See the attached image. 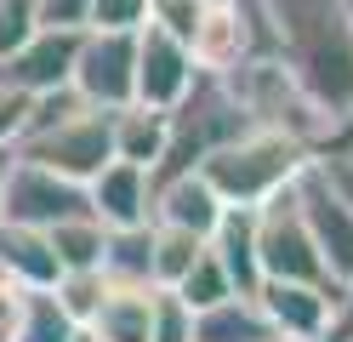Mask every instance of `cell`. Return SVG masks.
Listing matches in <instances>:
<instances>
[{"label":"cell","mask_w":353,"mask_h":342,"mask_svg":"<svg viewBox=\"0 0 353 342\" xmlns=\"http://www.w3.org/2000/svg\"><path fill=\"white\" fill-rule=\"evenodd\" d=\"M268 23V57L336 137L353 120V17L347 0H256ZM325 154V149H319Z\"/></svg>","instance_id":"6da1fadb"},{"label":"cell","mask_w":353,"mask_h":342,"mask_svg":"<svg viewBox=\"0 0 353 342\" xmlns=\"http://www.w3.org/2000/svg\"><path fill=\"white\" fill-rule=\"evenodd\" d=\"M245 131H256V126L245 120V108H239V97L228 91V80L223 75H194L183 103L165 114V154H160V166L148 171V189H160L171 177H188L205 154L228 149L234 137H245Z\"/></svg>","instance_id":"7a4b0ae2"},{"label":"cell","mask_w":353,"mask_h":342,"mask_svg":"<svg viewBox=\"0 0 353 342\" xmlns=\"http://www.w3.org/2000/svg\"><path fill=\"white\" fill-rule=\"evenodd\" d=\"M307 160L314 154L302 143H291V137H279V131H245V137H234L228 149L205 154L200 166H194V177H200L223 205H262L268 194L291 189Z\"/></svg>","instance_id":"3957f363"},{"label":"cell","mask_w":353,"mask_h":342,"mask_svg":"<svg viewBox=\"0 0 353 342\" xmlns=\"http://www.w3.org/2000/svg\"><path fill=\"white\" fill-rule=\"evenodd\" d=\"M12 154L29 160V166H40V171H52V177H63V182H80V189H85V182L114 160V149H108V114L80 103V108L63 114V120L29 131Z\"/></svg>","instance_id":"277c9868"},{"label":"cell","mask_w":353,"mask_h":342,"mask_svg":"<svg viewBox=\"0 0 353 342\" xmlns=\"http://www.w3.org/2000/svg\"><path fill=\"white\" fill-rule=\"evenodd\" d=\"M256 268H262V280H296V285L336 291L330 274H325V263H319V251H314L307 217L296 205V182L256 205Z\"/></svg>","instance_id":"5b68a950"},{"label":"cell","mask_w":353,"mask_h":342,"mask_svg":"<svg viewBox=\"0 0 353 342\" xmlns=\"http://www.w3.org/2000/svg\"><path fill=\"white\" fill-rule=\"evenodd\" d=\"M296 205L307 217V234H314V251L330 274V285H353V205L342 200L336 177L325 171V160H307L296 171Z\"/></svg>","instance_id":"8992f818"},{"label":"cell","mask_w":353,"mask_h":342,"mask_svg":"<svg viewBox=\"0 0 353 342\" xmlns=\"http://www.w3.org/2000/svg\"><path fill=\"white\" fill-rule=\"evenodd\" d=\"M74 217H92L80 182H63L52 171L29 166V160L6 154V171H0V222H23V228H57V222H74Z\"/></svg>","instance_id":"52a82bcc"},{"label":"cell","mask_w":353,"mask_h":342,"mask_svg":"<svg viewBox=\"0 0 353 342\" xmlns=\"http://www.w3.org/2000/svg\"><path fill=\"white\" fill-rule=\"evenodd\" d=\"M131 63H137V35H103V29H85L80 35V52H74V97L85 108H103L114 114L131 103Z\"/></svg>","instance_id":"ba28073f"},{"label":"cell","mask_w":353,"mask_h":342,"mask_svg":"<svg viewBox=\"0 0 353 342\" xmlns=\"http://www.w3.org/2000/svg\"><path fill=\"white\" fill-rule=\"evenodd\" d=\"M188 86H194L188 46L171 40L165 29H154V23H143L137 29V63H131V103H143L154 114H171Z\"/></svg>","instance_id":"9c48e42d"},{"label":"cell","mask_w":353,"mask_h":342,"mask_svg":"<svg viewBox=\"0 0 353 342\" xmlns=\"http://www.w3.org/2000/svg\"><path fill=\"white\" fill-rule=\"evenodd\" d=\"M85 29H34L17 52L0 63V80L17 86L23 97H46V91H63L74 75V52H80Z\"/></svg>","instance_id":"30bf717a"},{"label":"cell","mask_w":353,"mask_h":342,"mask_svg":"<svg viewBox=\"0 0 353 342\" xmlns=\"http://www.w3.org/2000/svg\"><path fill=\"white\" fill-rule=\"evenodd\" d=\"M330 296L325 285H296V280H262L256 285V308L274 325L279 342H319L330 325Z\"/></svg>","instance_id":"8fae6325"},{"label":"cell","mask_w":353,"mask_h":342,"mask_svg":"<svg viewBox=\"0 0 353 342\" xmlns=\"http://www.w3.org/2000/svg\"><path fill=\"white\" fill-rule=\"evenodd\" d=\"M85 205L103 228H143L148 222V205H154V189H148V171L125 166V160H108V166L85 182Z\"/></svg>","instance_id":"7c38bea8"},{"label":"cell","mask_w":353,"mask_h":342,"mask_svg":"<svg viewBox=\"0 0 353 342\" xmlns=\"http://www.w3.org/2000/svg\"><path fill=\"white\" fill-rule=\"evenodd\" d=\"M205 251L216 257V268L228 274L234 296H256V285H262V268H256V205H228V211L216 217Z\"/></svg>","instance_id":"4fadbf2b"},{"label":"cell","mask_w":353,"mask_h":342,"mask_svg":"<svg viewBox=\"0 0 353 342\" xmlns=\"http://www.w3.org/2000/svg\"><path fill=\"white\" fill-rule=\"evenodd\" d=\"M0 280L17 285V291H52V285L63 280L52 240L40 234V228L0 222Z\"/></svg>","instance_id":"5bb4252c"},{"label":"cell","mask_w":353,"mask_h":342,"mask_svg":"<svg viewBox=\"0 0 353 342\" xmlns=\"http://www.w3.org/2000/svg\"><path fill=\"white\" fill-rule=\"evenodd\" d=\"M223 211H228V205L188 171V177H171V182H160V189H154L148 222H165V228H183V234L211 240V228H216V217H223Z\"/></svg>","instance_id":"9a60e30c"},{"label":"cell","mask_w":353,"mask_h":342,"mask_svg":"<svg viewBox=\"0 0 353 342\" xmlns=\"http://www.w3.org/2000/svg\"><path fill=\"white\" fill-rule=\"evenodd\" d=\"M108 149H114V160H125V166L137 171H154L165 154V114H154L143 103H125L108 114Z\"/></svg>","instance_id":"2e32d148"},{"label":"cell","mask_w":353,"mask_h":342,"mask_svg":"<svg viewBox=\"0 0 353 342\" xmlns=\"http://www.w3.org/2000/svg\"><path fill=\"white\" fill-rule=\"evenodd\" d=\"M148 303H154V291L108 285L97 314L85 319V336L92 342H148Z\"/></svg>","instance_id":"e0dca14e"},{"label":"cell","mask_w":353,"mask_h":342,"mask_svg":"<svg viewBox=\"0 0 353 342\" xmlns=\"http://www.w3.org/2000/svg\"><path fill=\"white\" fill-rule=\"evenodd\" d=\"M194 342H279V336L262 319L256 296H228V303L194 314Z\"/></svg>","instance_id":"ac0fdd59"},{"label":"cell","mask_w":353,"mask_h":342,"mask_svg":"<svg viewBox=\"0 0 353 342\" xmlns=\"http://www.w3.org/2000/svg\"><path fill=\"white\" fill-rule=\"evenodd\" d=\"M148 240H154V222L143 228H103V280L108 285H137V291H154L148 280Z\"/></svg>","instance_id":"d6986e66"},{"label":"cell","mask_w":353,"mask_h":342,"mask_svg":"<svg viewBox=\"0 0 353 342\" xmlns=\"http://www.w3.org/2000/svg\"><path fill=\"white\" fill-rule=\"evenodd\" d=\"M200 251H205L200 234H183V228L154 222V240H148V280H154V291H176V280L200 263Z\"/></svg>","instance_id":"ffe728a7"},{"label":"cell","mask_w":353,"mask_h":342,"mask_svg":"<svg viewBox=\"0 0 353 342\" xmlns=\"http://www.w3.org/2000/svg\"><path fill=\"white\" fill-rule=\"evenodd\" d=\"M12 342H80V325L57 308L52 291H23V308H17Z\"/></svg>","instance_id":"44dd1931"},{"label":"cell","mask_w":353,"mask_h":342,"mask_svg":"<svg viewBox=\"0 0 353 342\" xmlns=\"http://www.w3.org/2000/svg\"><path fill=\"white\" fill-rule=\"evenodd\" d=\"M46 240H52V251H57V268H63V274L103 263V222H97V217L57 222V228H46Z\"/></svg>","instance_id":"7402d4cb"},{"label":"cell","mask_w":353,"mask_h":342,"mask_svg":"<svg viewBox=\"0 0 353 342\" xmlns=\"http://www.w3.org/2000/svg\"><path fill=\"white\" fill-rule=\"evenodd\" d=\"M176 296H183V308H188V314H205V308H216V303H228L234 285H228V274L216 268L211 251H200V263H194L183 280H176Z\"/></svg>","instance_id":"603a6c76"},{"label":"cell","mask_w":353,"mask_h":342,"mask_svg":"<svg viewBox=\"0 0 353 342\" xmlns=\"http://www.w3.org/2000/svg\"><path fill=\"white\" fill-rule=\"evenodd\" d=\"M103 291H108V280H103V268H74V274H63V280L52 285V296H57V308L74 319V325L85 331V319L97 314V303H103Z\"/></svg>","instance_id":"cb8c5ba5"},{"label":"cell","mask_w":353,"mask_h":342,"mask_svg":"<svg viewBox=\"0 0 353 342\" xmlns=\"http://www.w3.org/2000/svg\"><path fill=\"white\" fill-rule=\"evenodd\" d=\"M148 342H194V314L176 291H154L148 303Z\"/></svg>","instance_id":"d4e9b609"},{"label":"cell","mask_w":353,"mask_h":342,"mask_svg":"<svg viewBox=\"0 0 353 342\" xmlns=\"http://www.w3.org/2000/svg\"><path fill=\"white\" fill-rule=\"evenodd\" d=\"M148 23V0H92L85 12V29H103V35H137Z\"/></svg>","instance_id":"484cf974"},{"label":"cell","mask_w":353,"mask_h":342,"mask_svg":"<svg viewBox=\"0 0 353 342\" xmlns=\"http://www.w3.org/2000/svg\"><path fill=\"white\" fill-rule=\"evenodd\" d=\"M34 29H40L34 0H0V63H6V57H12Z\"/></svg>","instance_id":"4316f807"},{"label":"cell","mask_w":353,"mask_h":342,"mask_svg":"<svg viewBox=\"0 0 353 342\" xmlns=\"http://www.w3.org/2000/svg\"><path fill=\"white\" fill-rule=\"evenodd\" d=\"M23 120H29V97L17 86L0 80V154L17 149V137H23Z\"/></svg>","instance_id":"83f0119b"},{"label":"cell","mask_w":353,"mask_h":342,"mask_svg":"<svg viewBox=\"0 0 353 342\" xmlns=\"http://www.w3.org/2000/svg\"><path fill=\"white\" fill-rule=\"evenodd\" d=\"M34 12H40V29H85L92 0H34Z\"/></svg>","instance_id":"f1b7e54d"},{"label":"cell","mask_w":353,"mask_h":342,"mask_svg":"<svg viewBox=\"0 0 353 342\" xmlns=\"http://www.w3.org/2000/svg\"><path fill=\"white\" fill-rule=\"evenodd\" d=\"M319 342H353V285H342L330 296V325H325Z\"/></svg>","instance_id":"f546056e"},{"label":"cell","mask_w":353,"mask_h":342,"mask_svg":"<svg viewBox=\"0 0 353 342\" xmlns=\"http://www.w3.org/2000/svg\"><path fill=\"white\" fill-rule=\"evenodd\" d=\"M17 308H23V291L0 280V342H12V331H17Z\"/></svg>","instance_id":"4dcf8cb0"},{"label":"cell","mask_w":353,"mask_h":342,"mask_svg":"<svg viewBox=\"0 0 353 342\" xmlns=\"http://www.w3.org/2000/svg\"><path fill=\"white\" fill-rule=\"evenodd\" d=\"M319 160H342V166H353V120H347V126L325 143V154H319Z\"/></svg>","instance_id":"1f68e13d"},{"label":"cell","mask_w":353,"mask_h":342,"mask_svg":"<svg viewBox=\"0 0 353 342\" xmlns=\"http://www.w3.org/2000/svg\"><path fill=\"white\" fill-rule=\"evenodd\" d=\"M314 160H319V154H314ZM325 171L336 177V189H342V200L353 205V166H342V160H325Z\"/></svg>","instance_id":"d6a6232c"},{"label":"cell","mask_w":353,"mask_h":342,"mask_svg":"<svg viewBox=\"0 0 353 342\" xmlns=\"http://www.w3.org/2000/svg\"><path fill=\"white\" fill-rule=\"evenodd\" d=\"M0 171H6V154H0Z\"/></svg>","instance_id":"836d02e7"},{"label":"cell","mask_w":353,"mask_h":342,"mask_svg":"<svg viewBox=\"0 0 353 342\" xmlns=\"http://www.w3.org/2000/svg\"><path fill=\"white\" fill-rule=\"evenodd\" d=\"M80 342H92V336H85V331H80Z\"/></svg>","instance_id":"e575fe53"},{"label":"cell","mask_w":353,"mask_h":342,"mask_svg":"<svg viewBox=\"0 0 353 342\" xmlns=\"http://www.w3.org/2000/svg\"><path fill=\"white\" fill-rule=\"evenodd\" d=\"M347 17H353V0H347Z\"/></svg>","instance_id":"d590c367"}]
</instances>
